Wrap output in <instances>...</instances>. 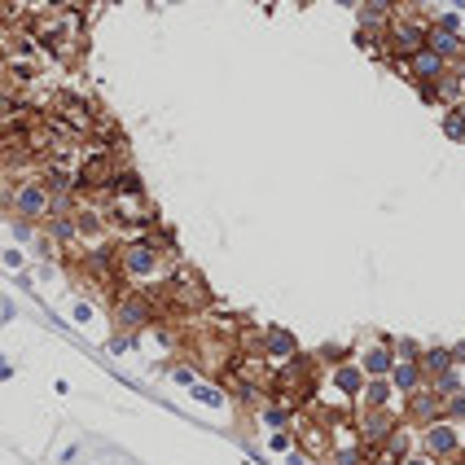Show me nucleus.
Here are the masks:
<instances>
[{"mask_svg":"<svg viewBox=\"0 0 465 465\" xmlns=\"http://www.w3.org/2000/svg\"><path fill=\"white\" fill-rule=\"evenodd\" d=\"M154 321H159V307H154V299L137 286H119L110 294V325L119 333H145Z\"/></svg>","mask_w":465,"mask_h":465,"instance_id":"nucleus-1","label":"nucleus"},{"mask_svg":"<svg viewBox=\"0 0 465 465\" xmlns=\"http://www.w3.org/2000/svg\"><path fill=\"white\" fill-rule=\"evenodd\" d=\"M0 189H5V206H9L18 220H44V211H48V189L40 185L36 176L9 180V185H0Z\"/></svg>","mask_w":465,"mask_h":465,"instance_id":"nucleus-2","label":"nucleus"},{"mask_svg":"<svg viewBox=\"0 0 465 465\" xmlns=\"http://www.w3.org/2000/svg\"><path fill=\"white\" fill-rule=\"evenodd\" d=\"M417 430H422V434H417V448H422V452H430L434 461H452V456H461V452H465V439H461L456 422L434 417V422H426V426H417Z\"/></svg>","mask_w":465,"mask_h":465,"instance_id":"nucleus-3","label":"nucleus"},{"mask_svg":"<svg viewBox=\"0 0 465 465\" xmlns=\"http://www.w3.org/2000/svg\"><path fill=\"white\" fill-rule=\"evenodd\" d=\"M351 426H356V434H360V444L373 452V448L386 444V434L400 426V412H395V408H356V412H351Z\"/></svg>","mask_w":465,"mask_h":465,"instance_id":"nucleus-4","label":"nucleus"},{"mask_svg":"<svg viewBox=\"0 0 465 465\" xmlns=\"http://www.w3.org/2000/svg\"><path fill=\"white\" fill-rule=\"evenodd\" d=\"M351 360L360 369H365V378H386L395 365V351H391V338H373V343H356Z\"/></svg>","mask_w":465,"mask_h":465,"instance_id":"nucleus-5","label":"nucleus"},{"mask_svg":"<svg viewBox=\"0 0 465 465\" xmlns=\"http://www.w3.org/2000/svg\"><path fill=\"white\" fill-rule=\"evenodd\" d=\"M299 351V338H294V329H260V356L268 360V365H281V360H290Z\"/></svg>","mask_w":465,"mask_h":465,"instance_id":"nucleus-6","label":"nucleus"},{"mask_svg":"<svg viewBox=\"0 0 465 465\" xmlns=\"http://www.w3.org/2000/svg\"><path fill=\"white\" fill-rule=\"evenodd\" d=\"M426 48L430 53H439L444 62H465V40H461V31H444V27H426Z\"/></svg>","mask_w":465,"mask_h":465,"instance_id":"nucleus-7","label":"nucleus"},{"mask_svg":"<svg viewBox=\"0 0 465 465\" xmlns=\"http://www.w3.org/2000/svg\"><path fill=\"white\" fill-rule=\"evenodd\" d=\"M329 382H333V391H338L343 400H356L360 386H365V369L347 356V360H338V365H329Z\"/></svg>","mask_w":465,"mask_h":465,"instance_id":"nucleus-8","label":"nucleus"},{"mask_svg":"<svg viewBox=\"0 0 465 465\" xmlns=\"http://www.w3.org/2000/svg\"><path fill=\"white\" fill-rule=\"evenodd\" d=\"M391 400H400L391 378H365V386H360V395H356V408H395Z\"/></svg>","mask_w":465,"mask_h":465,"instance_id":"nucleus-9","label":"nucleus"},{"mask_svg":"<svg viewBox=\"0 0 465 465\" xmlns=\"http://www.w3.org/2000/svg\"><path fill=\"white\" fill-rule=\"evenodd\" d=\"M386 378H391L395 395H408V391H417V386H426V373H422V365H417V360H395Z\"/></svg>","mask_w":465,"mask_h":465,"instance_id":"nucleus-10","label":"nucleus"},{"mask_svg":"<svg viewBox=\"0 0 465 465\" xmlns=\"http://www.w3.org/2000/svg\"><path fill=\"white\" fill-rule=\"evenodd\" d=\"M417 365H422V373H426V378L444 373V369H456V365H452V351H448V347H422Z\"/></svg>","mask_w":465,"mask_h":465,"instance_id":"nucleus-11","label":"nucleus"},{"mask_svg":"<svg viewBox=\"0 0 465 465\" xmlns=\"http://www.w3.org/2000/svg\"><path fill=\"white\" fill-rule=\"evenodd\" d=\"M325 461L329 465H369V448L365 444H338V448H329Z\"/></svg>","mask_w":465,"mask_h":465,"instance_id":"nucleus-12","label":"nucleus"},{"mask_svg":"<svg viewBox=\"0 0 465 465\" xmlns=\"http://www.w3.org/2000/svg\"><path fill=\"white\" fill-rule=\"evenodd\" d=\"M426 382H430V391H434L439 400H444V395H452V391H461V386H465L456 369H444V373H434V378H426Z\"/></svg>","mask_w":465,"mask_h":465,"instance_id":"nucleus-13","label":"nucleus"},{"mask_svg":"<svg viewBox=\"0 0 465 465\" xmlns=\"http://www.w3.org/2000/svg\"><path fill=\"white\" fill-rule=\"evenodd\" d=\"M189 395H193L198 404H206V408H224V404H228V400H224V386H202V382H193Z\"/></svg>","mask_w":465,"mask_h":465,"instance_id":"nucleus-14","label":"nucleus"},{"mask_svg":"<svg viewBox=\"0 0 465 465\" xmlns=\"http://www.w3.org/2000/svg\"><path fill=\"white\" fill-rule=\"evenodd\" d=\"M444 422H465V386L444 395Z\"/></svg>","mask_w":465,"mask_h":465,"instance_id":"nucleus-15","label":"nucleus"},{"mask_svg":"<svg viewBox=\"0 0 465 465\" xmlns=\"http://www.w3.org/2000/svg\"><path fill=\"white\" fill-rule=\"evenodd\" d=\"M268 448L286 456V452L294 448V426H281V430H272V434H268Z\"/></svg>","mask_w":465,"mask_h":465,"instance_id":"nucleus-16","label":"nucleus"},{"mask_svg":"<svg viewBox=\"0 0 465 465\" xmlns=\"http://www.w3.org/2000/svg\"><path fill=\"white\" fill-rule=\"evenodd\" d=\"M391 351H395V360H417V356H422V343H412V338H391Z\"/></svg>","mask_w":465,"mask_h":465,"instance_id":"nucleus-17","label":"nucleus"},{"mask_svg":"<svg viewBox=\"0 0 465 465\" xmlns=\"http://www.w3.org/2000/svg\"><path fill=\"white\" fill-rule=\"evenodd\" d=\"M430 22H434V27H444V31H461V14H452V9H439Z\"/></svg>","mask_w":465,"mask_h":465,"instance_id":"nucleus-18","label":"nucleus"},{"mask_svg":"<svg viewBox=\"0 0 465 465\" xmlns=\"http://www.w3.org/2000/svg\"><path fill=\"white\" fill-rule=\"evenodd\" d=\"M444 132H448L452 141H465V123L456 119V110H448V114H444Z\"/></svg>","mask_w":465,"mask_h":465,"instance_id":"nucleus-19","label":"nucleus"},{"mask_svg":"<svg viewBox=\"0 0 465 465\" xmlns=\"http://www.w3.org/2000/svg\"><path fill=\"white\" fill-rule=\"evenodd\" d=\"M400 465H444V461H434L430 452H422V448H412V452H408V456H404Z\"/></svg>","mask_w":465,"mask_h":465,"instance_id":"nucleus-20","label":"nucleus"},{"mask_svg":"<svg viewBox=\"0 0 465 465\" xmlns=\"http://www.w3.org/2000/svg\"><path fill=\"white\" fill-rule=\"evenodd\" d=\"M171 382H176V386H193V382H198V373H193V369H180V365H176V369H171Z\"/></svg>","mask_w":465,"mask_h":465,"instance_id":"nucleus-21","label":"nucleus"},{"mask_svg":"<svg viewBox=\"0 0 465 465\" xmlns=\"http://www.w3.org/2000/svg\"><path fill=\"white\" fill-rule=\"evenodd\" d=\"M0 260H5V268H9V272H18L22 264H27V260H22V250H14V246H9L5 255H0Z\"/></svg>","mask_w":465,"mask_h":465,"instance_id":"nucleus-22","label":"nucleus"},{"mask_svg":"<svg viewBox=\"0 0 465 465\" xmlns=\"http://www.w3.org/2000/svg\"><path fill=\"white\" fill-rule=\"evenodd\" d=\"M369 465H400V456H391V452L373 448V452H369Z\"/></svg>","mask_w":465,"mask_h":465,"instance_id":"nucleus-23","label":"nucleus"},{"mask_svg":"<svg viewBox=\"0 0 465 465\" xmlns=\"http://www.w3.org/2000/svg\"><path fill=\"white\" fill-rule=\"evenodd\" d=\"M127 338H132V333H114V338H110V343H106V347H110V351H114V356H119V351H127Z\"/></svg>","mask_w":465,"mask_h":465,"instance_id":"nucleus-24","label":"nucleus"},{"mask_svg":"<svg viewBox=\"0 0 465 465\" xmlns=\"http://www.w3.org/2000/svg\"><path fill=\"white\" fill-rule=\"evenodd\" d=\"M448 351H452V365H456V369H461V365H465V338H461V343H452V347H448Z\"/></svg>","mask_w":465,"mask_h":465,"instance_id":"nucleus-25","label":"nucleus"},{"mask_svg":"<svg viewBox=\"0 0 465 465\" xmlns=\"http://www.w3.org/2000/svg\"><path fill=\"white\" fill-rule=\"evenodd\" d=\"M452 110H456V119L465 123V101H456V106H452Z\"/></svg>","mask_w":465,"mask_h":465,"instance_id":"nucleus-26","label":"nucleus"},{"mask_svg":"<svg viewBox=\"0 0 465 465\" xmlns=\"http://www.w3.org/2000/svg\"><path fill=\"white\" fill-rule=\"evenodd\" d=\"M338 5H347V9H356V5H360V0H338Z\"/></svg>","mask_w":465,"mask_h":465,"instance_id":"nucleus-27","label":"nucleus"},{"mask_svg":"<svg viewBox=\"0 0 465 465\" xmlns=\"http://www.w3.org/2000/svg\"><path fill=\"white\" fill-rule=\"evenodd\" d=\"M408 5H426V0H408Z\"/></svg>","mask_w":465,"mask_h":465,"instance_id":"nucleus-28","label":"nucleus"}]
</instances>
